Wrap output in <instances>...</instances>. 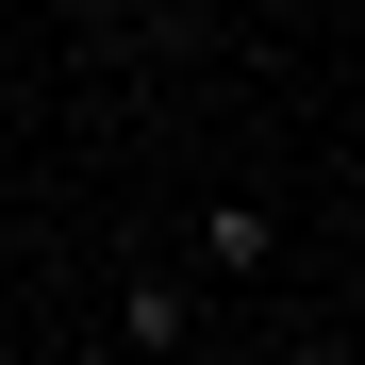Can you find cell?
<instances>
[{"instance_id": "3957f363", "label": "cell", "mask_w": 365, "mask_h": 365, "mask_svg": "<svg viewBox=\"0 0 365 365\" xmlns=\"http://www.w3.org/2000/svg\"><path fill=\"white\" fill-rule=\"evenodd\" d=\"M116 365H182V349H116Z\"/></svg>"}, {"instance_id": "6da1fadb", "label": "cell", "mask_w": 365, "mask_h": 365, "mask_svg": "<svg viewBox=\"0 0 365 365\" xmlns=\"http://www.w3.org/2000/svg\"><path fill=\"white\" fill-rule=\"evenodd\" d=\"M182 316H200V299H182V282H166V266H150V282H133V299H116V349H182Z\"/></svg>"}, {"instance_id": "277c9868", "label": "cell", "mask_w": 365, "mask_h": 365, "mask_svg": "<svg viewBox=\"0 0 365 365\" xmlns=\"http://www.w3.org/2000/svg\"><path fill=\"white\" fill-rule=\"evenodd\" d=\"M83 17H133V0H83Z\"/></svg>"}, {"instance_id": "7a4b0ae2", "label": "cell", "mask_w": 365, "mask_h": 365, "mask_svg": "<svg viewBox=\"0 0 365 365\" xmlns=\"http://www.w3.org/2000/svg\"><path fill=\"white\" fill-rule=\"evenodd\" d=\"M266 250H282L266 200H216V216H200V266H266Z\"/></svg>"}]
</instances>
